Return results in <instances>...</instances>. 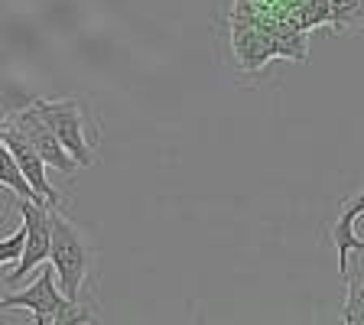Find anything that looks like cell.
Listing matches in <instances>:
<instances>
[{
	"label": "cell",
	"instance_id": "6da1fadb",
	"mask_svg": "<svg viewBox=\"0 0 364 325\" xmlns=\"http://www.w3.org/2000/svg\"><path fill=\"white\" fill-rule=\"evenodd\" d=\"M49 221H53L49 264H53V270H55L59 289L72 303H82V296L88 293L91 280H95V250H91L88 238L82 235V228L72 225V221L59 212V205L49 208Z\"/></svg>",
	"mask_w": 364,
	"mask_h": 325
},
{
	"label": "cell",
	"instance_id": "7a4b0ae2",
	"mask_svg": "<svg viewBox=\"0 0 364 325\" xmlns=\"http://www.w3.org/2000/svg\"><path fill=\"white\" fill-rule=\"evenodd\" d=\"M10 309H30L36 325H85L95 322L88 309L82 303H72L65 293L59 289L53 264H46L39 270V277L23 289V293H10L7 299H0V312Z\"/></svg>",
	"mask_w": 364,
	"mask_h": 325
},
{
	"label": "cell",
	"instance_id": "3957f363",
	"mask_svg": "<svg viewBox=\"0 0 364 325\" xmlns=\"http://www.w3.org/2000/svg\"><path fill=\"white\" fill-rule=\"evenodd\" d=\"M33 107L39 111L53 134L59 137V144L72 153L78 166H91L98 156V130L95 121L88 124V111L85 101L78 98H59V101H46V98H33Z\"/></svg>",
	"mask_w": 364,
	"mask_h": 325
},
{
	"label": "cell",
	"instance_id": "277c9868",
	"mask_svg": "<svg viewBox=\"0 0 364 325\" xmlns=\"http://www.w3.org/2000/svg\"><path fill=\"white\" fill-rule=\"evenodd\" d=\"M49 208H53V205L20 198V215H23V225H26V244H23L20 264H16L14 273L7 277V287H16L33 267H39V264L49 260V247H53V221H49Z\"/></svg>",
	"mask_w": 364,
	"mask_h": 325
},
{
	"label": "cell",
	"instance_id": "5b68a950",
	"mask_svg": "<svg viewBox=\"0 0 364 325\" xmlns=\"http://www.w3.org/2000/svg\"><path fill=\"white\" fill-rule=\"evenodd\" d=\"M4 124L16 127L33 146H36V153L46 159V166L59 169V173H65V176H72L78 169V163L72 159V153H68L65 146L59 144V137L53 134V127H49V124L39 117V111L33 107V101H30V105H23L20 111L7 114V117H4Z\"/></svg>",
	"mask_w": 364,
	"mask_h": 325
},
{
	"label": "cell",
	"instance_id": "8992f818",
	"mask_svg": "<svg viewBox=\"0 0 364 325\" xmlns=\"http://www.w3.org/2000/svg\"><path fill=\"white\" fill-rule=\"evenodd\" d=\"M0 137H4V144H7L10 153L16 156V163H20L23 176L30 179V186L55 208L62 198H59V192L49 186V176H46V159L36 153V146H33L30 140H26V137H23L16 127H10V124H4V121H0Z\"/></svg>",
	"mask_w": 364,
	"mask_h": 325
},
{
	"label": "cell",
	"instance_id": "52a82bcc",
	"mask_svg": "<svg viewBox=\"0 0 364 325\" xmlns=\"http://www.w3.org/2000/svg\"><path fill=\"white\" fill-rule=\"evenodd\" d=\"M364 215V189L358 196L345 198L338 208V218L332 221V241L335 254H338V273L341 280L348 277V257L351 254H364V238L358 235V218Z\"/></svg>",
	"mask_w": 364,
	"mask_h": 325
},
{
	"label": "cell",
	"instance_id": "ba28073f",
	"mask_svg": "<svg viewBox=\"0 0 364 325\" xmlns=\"http://www.w3.org/2000/svg\"><path fill=\"white\" fill-rule=\"evenodd\" d=\"M0 186H4V189H10L16 198H30V202L49 205V202H46V198L30 186V179L23 176V169H20V163H16V156L10 153V146L4 144V137H0Z\"/></svg>",
	"mask_w": 364,
	"mask_h": 325
},
{
	"label": "cell",
	"instance_id": "9c48e42d",
	"mask_svg": "<svg viewBox=\"0 0 364 325\" xmlns=\"http://www.w3.org/2000/svg\"><path fill=\"white\" fill-rule=\"evenodd\" d=\"M335 33H364V0H328Z\"/></svg>",
	"mask_w": 364,
	"mask_h": 325
},
{
	"label": "cell",
	"instance_id": "30bf717a",
	"mask_svg": "<svg viewBox=\"0 0 364 325\" xmlns=\"http://www.w3.org/2000/svg\"><path fill=\"white\" fill-rule=\"evenodd\" d=\"M345 287H348V296H345V306H341V322L364 325V260L358 277H351V273L345 277Z\"/></svg>",
	"mask_w": 364,
	"mask_h": 325
},
{
	"label": "cell",
	"instance_id": "8fae6325",
	"mask_svg": "<svg viewBox=\"0 0 364 325\" xmlns=\"http://www.w3.org/2000/svg\"><path fill=\"white\" fill-rule=\"evenodd\" d=\"M23 244H26V225L16 228L14 235L0 241V267H4V264H20V257H23Z\"/></svg>",
	"mask_w": 364,
	"mask_h": 325
}]
</instances>
